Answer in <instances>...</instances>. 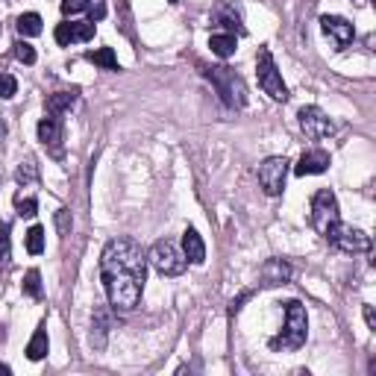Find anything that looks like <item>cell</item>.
Here are the masks:
<instances>
[{
	"label": "cell",
	"instance_id": "cell-1",
	"mask_svg": "<svg viewBox=\"0 0 376 376\" xmlns=\"http://www.w3.org/2000/svg\"><path fill=\"white\" fill-rule=\"evenodd\" d=\"M101 280L115 312H132L147 280V253L132 239H112L101 256Z\"/></svg>",
	"mask_w": 376,
	"mask_h": 376
},
{
	"label": "cell",
	"instance_id": "cell-2",
	"mask_svg": "<svg viewBox=\"0 0 376 376\" xmlns=\"http://www.w3.org/2000/svg\"><path fill=\"white\" fill-rule=\"evenodd\" d=\"M203 74L229 109H241L247 103V86L232 68H224V65L221 68H203Z\"/></svg>",
	"mask_w": 376,
	"mask_h": 376
},
{
	"label": "cell",
	"instance_id": "cell-3",
	"mask_svg": "<svg viewBox=\"0 0 376 376\" xmlns=\"http://www.w3.org/2000/svg\"><path fill=\"white\" fill-rule=\"evenodd\" d=\"M309 335V318H306V306L300 300L285 303V329L280 332V338H273V347L280 350H300L306 344Z\"/></svg>",
	"mask_w": 376,
	"mask_h": 376
},
{
	"label": "cell",
	"instance_id": "cell-4",
	"mask_svg": "<svg viewBox=\"0 0 376 376\" xmlns=\"http://www.w3.org/2000/svg\"><path fill=\"white\" fill-rule=\"evenodd\" d=\"M256 74H259V86L265 89L270 101H288V86L283 83V74L276 68L268 47H262L259 56H256Z\"/></svg>",
	"mask_w": 376,
	"mask_h": 376
},
{
	"label": "cell",
	"instance_id": "cell-5",
	"mask_svg": "<svg viewBox=\"0 0 376 376\" xmlns=\"http://www.w3.org/2000/svg\"><path fill=\"white\" fill-rule=\"evenodd\" d=\"M147 262H150L156 270H159L162 276H180V273L186 270V265H188V259H186V256L176 250V244L168 241V239L156 241V244L150 247Z\"/></svg>",
	"mask_w": 376,
	"mask_h": 376
},
{
	"label": "cell",
	"instance_id": "cell-6",
	"mask_svg": "<svg viewBox=\"0 0 376 376\" xmlns=\"http://www.w3.org/2000/svg\"><path fill=\"white\" fill-rule=\"evenodd\" d=\"M341 221L338 215V200H335L332 188H321L312 197V227L318 229V235H326L335 224Z\"/></svg>",
	"mask_w": 376,
	"mask_h": 376
},
{
	"label": "cell",
	"instance_id": "cell-7",
	"mask_svg": "<svg viewBox=\"0 0 376 376\" xmlns=\"http://www.w3.org/2000/svg\"><path fill=\"white\" fill-rule=\"evenodd\" d=\"M324 239L329 241V244H335L338 250H344V253H365V250H370V235H365L362 229H355V227H350V224H335Z\"/></svg>",
	"mask_w": 376,
	"mask_h": 376
},
{
	"label": "cell",
	"instance_id": "cell-8",
	"mask_svg": "<svg viewBox=\"0 0 376 376\" xmlns=\"http://www.w3.org/2000/svg\"><path fill=\"white\" fill-rule=\"evenodd\" d=\"M285 173H288V159L285 156H270L259 165V186L265 188V194L276 197L285 188Z\"/></svg>",
	"mask_w": 376,
	"mask_h": 376
},
{
	"label": "cell",
	"instance_id": "cell-9",
	"mask_svg": "<svg viewBox=\"0 0 376 376\" xmlns=\"http://www.w3.org/2000/svg\"><path fill=\"white\" fill-rule=\"evenodd\" d=\"M300 130L309 135V138H314V142H318V138H326V135H332V121H329V115L321 109V106H303L300 109Z\"/></svg>",
	"mask_w": 376,
	"mask_h": 376
},
{
	"label": "cell",
	"instance_id": "cell-10",
	"mask_svg": "<svg viewBox=\"0 0 376 376\" xmlns=\"http://www.w3.org/2000/svg\"><path fill=\"white\" fill-rule=\"evenodd\" d=\"M38 142L53 156H62V115H45L38 121Z\"/></svg>",
	"mask_w": 376,
	"mask_h": 376
},
{
	"label": "cell",
	"instance_id": "cell-11",
	"mask_svg": "<svg viewBox=\"0 0 376 376\" xmlns=\"http://www.w3.org/2000/svg\"><path fill=\"white\" fill-rule=\"evenodd\" d=\"M94 24L91 21H65V24H59L56 27V45H74V42H89V38H94Z\"/></svg>",
	"mask_w": 376,
	"mask_h": 376
},
{
	"label": "cell",
	"instance_id": "cell-12",
	"mask_svg": "<svg viewBox=\"0 0 376 376\" xmlns=\"http://www.w3.org/2000/svg\"><path fill=\"white\" fill-rule=\"evenodd\" d=\"M321 30H324L326 35L335 38L338 50L347 47V45L353 42V38H355V27L347 21V18H338V15H324V18H321Z\"/></svg>",
	"mask_w": 376,
	"mask_h": 376
},
{
	"label": "cell",
	"instance_id": "cell-13",
	"mask_svg": "<svg viewBox=\"0 0 376 376\" xmlns=\"http://www.w3.org/2000/svg\"><path fill=\"white\" fill-rule=\"evenodd\" d=\"M326 168H329V153L326 150H309V153L300 156L294 173L297 176H312V173H324Z\"/></svg>",
	"mask_w": 376,
	"mask_h": 376
},
{
	"label": "cell",
	"instance_id": "cell-14",
	"mask_svg": "<svg viewBox=\"0 0 376 376\" xmlns=\"http://www.w3.org/2000/svg\"><path fill=\"white\" fill-rule=\"evenodd\" d=\"M183 256H186L191 265H203L206 262V244H203L200 232H197L194 227H188L183 232Z\"/></svg>",
	"mask_w": 376,
	"mask_h": 376
},
{
	"label": "cell",
	"instance_id": "cell-15",
	"mask_svg": "<svg viewBox=\"0 0 376 376\" xmlns=\"http://www.w3.org/2000/svg\"><path fill=\"white\" fill-rule=\"evenodd\" d=\"M291 280V265L285 259H268L262 265V285H285Z\"/></svg>",
	"mask_w": 376,
	"mask_h": 376
},
{
	"label": "cell",
	"instance_id": "cell-16",
	"mask_svg": "<svg viewBox=\"0 0 376 376\" xmlns=\"http://www.w3.org/2000/svg\"><path fill=\"white\" fill-rule=\"evenodd\" d=\"M212 21H215L217 27L229 30V33H232V30H235V33H244L239 9H235V6H229V4H217V6L212 9Z\"/></svg>",
	"mask_w": 376,
	"mask_h": 376
},
{
	"label": "cell",
	"instance_id": "cell-17",
	"mask_svg": "<svg viewBox=\"0 0 376 376\" xmlns=\"http://www.w3.org/2000/svg\"><path fill=\"white\" fill-rule=\"evenodd\" d=\"M109 326H112V321H109V309H97V312H94V324H91V344H94L97 350H103V347H106Z\"/></svg>",
	"mask_w": 376,
	"mask_h": 376
},
{
	"label": "cell",
	"instance_id": "cell-18",
	"mask_svg": "<svg viewBox=\"0 0 376 376\" xmlns=\"http://www.w3.org/2000/svg\"><path fill=\"white\" fill-rule=\"evenodd\" d=\"M47 347H50V341H47V329H45V326H38V329L33 332L30 344H27V359H30V362H42L45 355H47Z\"/></svg>",
	"mask_w": 376,
	"mask_h": 376
},
{
	"label": "cell",
	"instance_id": "cell-19",
	"mask_svg": "<svg viewBox=\"0 0 376 376\" xmlns=\"http://www.w3.org/2000/svg\"><path fill=\"white\" fill-rule=\"evenodd\" d=\"M209 47L215 56H221V59H229L235 53V33H215L209 38Z\"/></svg>",
	"mask_w": 376,
	"mask_h": 376
},
{
	"label": "cell",
	"instance_id": "cell-20",
	"mask_svg": "<svg viewBox=\"0 0 376 376\" xmlns=\"http://www.w3.org/2000/svg\"><path fill=\"white\" fill-rule=\"evenodd\" d=\"M76 103V91H56L47 97V115H62Z\"/></svg>",
	"mask_w": 376,
	"mask_h": 376
},
{
	"label": "cell",
	"instance_id": "cell-21",
	"mask_svg": "<svg viewBox=\"0 0 376 376\" xmlns=\"http://www.w3.org/2000/svg\"><path fill=\"white\" fill-rule=\"evenodd\" d=\"M86 59H89V62H94V65L106 68V71H121V65H118V56H115V50H112V47L89 50V53H86Z\"/></svg>",
	"mask_w": 376,
	"mask_h": 376
},
{
	"label": "cell",
	"instance_id": "cell-22",
	"mask_svg": "<svg viewBox=\"0 0 376 376\" xmlns=\"http://www.w3.org/2000/svg\"><path fill=\"white\" fill-rule=\"evenodd\" d=\"M18 33H21L24 38H30V35H38L42 33V15H35V12H27V15H21L18 18Z\"/></svg>",
	"mask_w": 376,
	"mask_h": 376
},
{
	"label": "cell",
	"instance_id": "cell-23",
	"mask_svg": "<svg viewBox=\"0 0 376 376\" xmlns=\"http://www.w3.org/2000/svg\"><path fill=\"white\" fill-rule=\"evenodd\" d=\"M24 294L33 297V300H42V273L35 268L27 270V276H24Z\"/></svg>",
	"mask_w": 376,
	"mask_h": 376
},
{
	"label": "cell",
	"instance_id": "cell-24",
	"mask_svg": "<svg viewBox=\"0 0 376 376\" xmlns=\"http://www.w3.org/2000/svg\"><path fill=\"white\" fill-rule=\"evenodd\" d=\"M15 180H18V186H30V183H35V180H38V165H35V159L21 162V168L15 171Z\"/></svg>",
	"mask_w": 376,
	"mask_h": 376
},
{
	"label": "cell",
	"instance_id": "cell-25",
	"mask_svg": "<svg viewBox=\"0 0 376 376\" xmlns=\"http://www.w3.org/2000/svg\"><path fill=\"white\" fill-rule=\"evenodd\" d=\"M9 259H12V250H9V224L0 221V270L9 268Z\"/></svg>",
	"mask_w": 376,
	"mask_h": 376
},
{
	"label": "cell",
	"instance_id": "cell-26",
	"mask_svg": "<svg viewBox=\"0 0 376 376\" xmlns=\"http://www.w3.org/2000/svg\"><path fill=\"white\" fill-rule=\"evenodd\" d=\"M15 212L21 215V217H35V212H38V200H35V197L18 194V197H15Z\"/></svg>",
	"mask_w": 376,
	"mask_h": 376
},
{
	"label": "cell",
	"instance_id": "cell-27",
	"mask_svg": "<svg viewBox=\"0 0 376 376\" xmlns=\"http://www.w3.org/2000/svg\"><path fill=\"white\" fill-rule=\"evenodd\" d=\"M27 250L33 256H38V253L45 250V229L42 227H30V232H27Z\"/></svg>",
	"mask_w": 376,
	"mask_h": 376
},
{
	"label": "cell",
	"instance_id": "cell-28",
	"mask_svg": "<svg viewBox=\"0 0 376 376\" xmlns=\"http://www.w3.org/2000/svg\"><path fill=\"white\" fill-rule=\"evenodd\" d=\"M15 59H18V62H24V65H33L35 62V47L21 38V42H15Z\"/></svg>",
	"mask_w": 376,
	"mask_h": 376
},
{
	"label": "cell",
	"instance_id": "cell-29",
	"mask_svg": "<svg viewBox=\"0 0 376 376\" xmlns=\"http://www.w3.org/2000/svg\"><path fill=\"white\" fill-rule=\"evenodd\" d=\"M15 94H18V80H15L12 74L0 71V97H4V101H12Z\"/></svg>",
	"mask_w": 376,
	"mask_h": 376
},
{
	"label": "cell",
	"instance_id": "cell-30",
	"mask_svg": "<svg viewBox=\"0 0 376 376\" xmlns=\"http://www.w3.org/2000/svg\"><path fill=\"white\" fill-rule=\"evenodd\" d=\"M89 6H91V0H62V12H65V15L86 12Z\"/></svg>",
	"mask_w": 376,
	"mask_h": 376
},
{
	"label": "cell",
	"instance_id": "cell-31",
	"mask_svg": "<svg viewBox=\"0 0 376 376\" xmlns=\"http://www.w3.org/2000/svg\"><path fill=\"white\" fill-rule=\"evenodd\" d=\"M56 229H59V235H68L71 232V212L68 209H59L56 212Z\"/></svg>",
	"mask_w": 376,
	"mask_h": 376
},
{
	"label": "cell",
	"instance_id": "cell-32",
	"mask_svg": "<svg viewBox=\"0 0 376 376\" xmlns=\"http://www.w3.org/2000/svg\"><path fill=\"white\" fill-rule=\"evenodd\" d=\"M89 9H91V24H94V21H101V18L106 15V6L101 4V0H97V4H94V6H89Z\"/></svg>",
	"mask_w": 376,
	"mask_h": 376
},
{
	"label": "cell",
	"instance_id": "cell-33",
	"mask_svg": "<svg viewBox=\"0 0 376 376\" xmlns=\"http://www.w3.org/2000/svg\"><path fill=\"white\" fill-rule=\"evenodd\" d=\"M365 321L370 329H376V314H373V306H365Z\"/></svg>",
	"mask_w": 376,
	"mask_h": 376
},
{
	"label": "cell",
	"instance_id": "cell-34",
	"mask_svg": "<svg viewBox=\"0 0 376 376\" xmlns=\"http://www.w3.org/2000/svg\"><path fill=\"white\" fill-rule=\"evenodd\" d=\"M12 370H9V365H4V362H0V376H9Z\"/></svg>",
	"mask_w": 376,
	"mask_h": 376
},
{
	"label": "cell",
	"instance_id": "cell-35",
	"mask_svg": "<svg viewBox=\"0 0 376 376\" xmlns=\"http://www.w3.org/2000/svg\"><path fill=\"white\" fill-rule=\"evenodd\" d=\"M0 135H6V124L4 121H0Z\"/></svg>",
	"mask_w": 376,
	"mask_h": 376
},
{
	"label": "cell",
	"instance_id": "cell-36",
	"mask_svg": "<svg viewBox=\"0 0 376 376\" xmlns=\"http://www.w3.org/2000/svg\"><path fill=\"white\" fill-rule=\"evenodd\" d=\"M168 4H180V0H168Z\"/></svg>",
	"mask_w": 376,
	"mask_h": 376
},
{
	"label": "cell",
	"instance_id": "cell-37",
	"mask_svg": "<svg viewBox=\"0 0 376 376\" xmlns=\"http://www.w3.org/2000/svg\"><path fill=\"white\" fill-rule=\"evenodd\" d=\"M0 33H4V27H0Z\"/></svg>",
	"mask_w": 376,
	"mask_h": 376
}]
</instances>
